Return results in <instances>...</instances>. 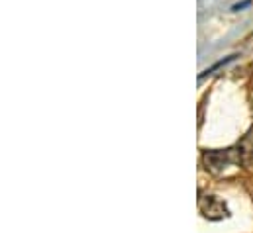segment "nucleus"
<instances>
[{
	"label": "nucleus",
	"instance_id": "1",
	"mask_svg": "<svg viewBox=\"0 0 253 233\" xmlns=\"http://www.w3.org/2000/svg\"><path fill=\"white\" fill-rule=\"evenodd\" d=\"M202 163L206 167V171L210 173H222L228 167L236 165V155H234V147L228 149H212V151H204L202 155Z\"/></svg>",
	"mask_w": 253,
	"mask_h": 233
},
{
	"label": "nucleus",
	"instance_id": "2",
	"mask_svg": "<svg viewBox=\"0 0 253 233\" xmlns=\"http://www.w3.org/2000/svg\"><path fill=\"white\" fill-rule=\"evenodd\" d=\"M198 210H200V214H202L206 220H212V222L224 220V218L230 216L228 206H226L218 196H214V194H204V196H200V198H198Z\"/></svg>",
	"mask_w": 253,
	"mask_h": 233
},
{
	"label": "nucleus",
	"instance_id": "3",
	"mask_svg": "<svg viewBox=\"0 0 253 233\" xmlns=\"http://www.w3.org/2000/svg\"><path fill=\"white\" fill-rule=\"evenodd\" d=\"M236 165L238 167H252L253 165V127L234 145Z\"/></svg>",
	"mask_w": 253,
	"mask_h": 233
}]
</instances>
